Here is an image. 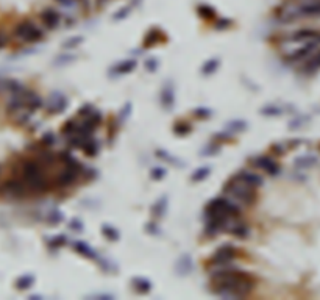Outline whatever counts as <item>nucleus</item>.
I'll return each instance as SVG.
<instances>
[{"instance_id":"14","label":"nucleus","mask_w":320,"mask_h":300,"mask_svg":"<svg viewBox=\"0 0 320 300\" xmlns=\"http://www.w3.org/2000/svg\"><path fill=\"white\" fill-rule=\"evenodd\" d=\"M67 108V99L60 94V92H53L49 99V103H47V111L50 114H58L63 113Z\"/></svg>"},{"instance_id":"24","label":"nucleus","mask_w":320,"mask_h":300,"mask_svg":"<svg viewBox=\"0 0 320 300\" xmlns=\"http://www.w3.org/2000/svg\"><path fill=\"white\" fill-rule=\"evenodd\" d=\"M33 285H34V277L31 274H25V275L19 277V279L16 280V288H17L19 291L30 290Z\"/></svg>"},{"instance_id":"42","label":"nucleus","mask_w":320,"mask_h":300,"mask_svg":"<svg viewBox=\"0 0 320 300\" xmlns=\"http://www.w3.org/2000/svg\"><path fill=\"white\" fill-rule=\"evenodd\" d=\"M81 41H83V38H81V36H77L75 39H70V41L64 42V47H66V49H69V47H77V45H78Z\"/></svg>"},{"instance_id":"10","label":"nucleus","mask_w":320,"mask_h":300,"mask_svg":"<svg viewBox=\"0 0 320 300\" xmlns=\"http://www.w3.org/2000/svg\"><path fill=\"white\" fill-rule=\"evenodd\" d=\"M252 163H253L255 167H258V169H261L263 172H266V174L270 175V177L280 174V164L272 156L259 155V156H256V158L252 159Z\"/></svg>"},{"instance_id":"30","label":"nucleus","mask_w":320,"mask_h":300,"mask_svg":"<svg viewBox=\"0 0 320 300\" xmlns=\"http://www.w3.org/2000/svg\"><path fill=\"white\" fill-rule=\"evenodd\" d=\"M317 163V159L314 156H302V158H297L295 159V164H297L299 167H311Z\"/></svg>"},{"instance_id":"4","label":"nucleus","mask_w":320,"mask_h":300,"mask_svg":"<svg viewBox=\"0 0 320 300\" xmlns=\"http://www.w3.org/2000/svg\"><path fill=\"white\" fill-rule=\"evenodd\" d=\"M223 192L234 202H241L245 205H252L256 200V188L250 186L236 177L228 180L223 186Z\"/></svg>"},{"instance_id":"20","label":"nucleus","mask_w":320,"mask_h":300,"mask_svg":"<svg viewBox=\"0 0 320 300\" xmlns=\"http://www.w3.org/2000/svg\"><path fill=\"white\" fill-rule=\"evenodd\" d=\"M303 71L308 72V74H313V72L320 71V50H319V52H314V53L311 55V58L305 63Z\"/></svg>"},{"instance_id":"37","label":"nucleus","mask_w":320,"mask_h":300,"mask_svg":"<svg viewBox=\"0 0 320 300\" xmlns=\"http://www.w3.org/2000/svg\"><path fill=\"white\" fill-rule=\"evenodd\" d=\"M245 129H247V122H244V121H236V122L228 124V130H233V132H242Z\"/></svg>"},{"instance_id":"46","label":"nucleus","mask_w":320,"mask_h":300,"mask_svg":"<svg viewBox=\"0 0 320 300\" xmlns=\"http://www.w3.org/2000/svg\"><path fill=\"white\" fill-rule=\"evenodd\" d=\"M99 3H105V2H108V0H97Z\"/></svg>"},{"instance_id":"45","label":"nucleus","mask_w":320,"mask_h":300,"mask_svg":"<svg viewBox=\"0 0 320 300\" xmlns=\"http://www.w3.org/2000/svg\"><path fill=\"white\" fill-rule=\"evenodd\" d=\"M70 228H72V230H78V232H80V230H83V227H81V222L78 221V219H75V221L70 222Z\"/></svg>"},{"instance_id":"44","label":"nucleus","mask_w":320,"mask_h":300,"mask_svg":"<svg viewBox=\"0 0 320 300\" xmlns=\"http://www.w3.org/2000/svg\"><path fill=\"white\" fill-rule=\"evenodd\" d=\"M8 34L5 33V31H0V49L2 47H5V45L8 44Z\"/></svg>"},{"instance_id":"38","label":"nucleus","mask_w":320,"mask_h":300,"mask_svg":"<svg viewBox=\"0 0 320 300\" xmlns=\"http://www.w3.org/2000/svg\"><path fill=\"white\" fill-rule=\"evenodd\" d=\"M55 143V135L53 133H44L42 135V138H41V144L42 146H45V147H50L52 144Z\"/></svg>"},{"instance_id":"17","label":"nucleus","mask_w":320,"mask_h":300,"mask_svg":"<svg viewBox=\"0 0 320 300\" xmlns=\"http://www.w3.org/2000/svg\"><path fill=\"white\" fill-rule=\"evenodd\" d=\"M74 250L78 252L80 255L86 257L88 260H97V261H100L99 253L94 250L89 244H86V242H83V241H75L74 242Z\"/></svg>"},{"instance_id":"23","label":"nucleus","mask_w":320,"mask_h":300,"mask_svg":"<svg viewBox=\"0 0 320 300\" xmlns=\"http://www.w3.org/2000/svg\"><path fill=\"white\" fill-rule=\"evenodd\" d=\"M133 286L135 291H138L139 294H147L152 291V283L147 279H142V277H138V279H133Z\"/></svg>"},{"instance_id":"22","label":"nucleus","mask_w":320,"mask_h":300,"mask_svg":"<svg viewBox=\"0 0 320 300\" xmlns=\"http://www.w3.org/2000/svg\"><path fill=\"white\" fill-rule=\"evenodd\" d=\"M161 103H162V107L167 108V110L175 103V94H173V89L170 86H165L161 91Z\"/></svg>"},{"instance_id":"39","label":"nucleus","mask_w":320,"mask_h":300,"mask_svg":"<svg viewBox=\"0 0 320 300\" xmlns=\"http://www.w3.org/2000/svg\"><path fill=\"white\" fill-rule=\"evenodd\" d=\"M150 175H152L153 180H161V178H164V175H165V170H164L162 167H155V169H152Z\"/></svg>"},{"instance_id":"19","label":"nucleus","mask_w":320,"mask_h":300,"mask_svg":"<svg viewBox=\"0 0 320 300\" xmlns=\"http://www.w3.org/2000/svg\"><path fill=\"white\" fill-rule=\"evenodd\" d=\"M135 67H136V61H135V60L121 61V63H117V64L111 69L110 74H113V75H116V77L125 75V74H130V72H132Z\"/></svg>"},{"instance_id":"1","label":"nucleus","mask_w":320,"mask_h":300,"mask_svg":"<svg viewBox=\"0 0 320 300\" xmlns=\"http://www.w3.org/2000/svg\"><path fill=\"white\" fill-rule=\"evenodd\" d=\"M212 293L220 297L239 299L250 294L255 288V279L248 274L234 266H220L211 275Z\"/></svg>"},{"instance_id":"2","label":"nucleus","mask_w":320,"mask_h":300,"mask_svg":"<svg viewBox=\"0 0 320 300\" xmlns=\"http://www.w3.org/2000/svg\"><path fill=\"white\" fill-rule=\"evenodd\" d=\"M20 175L33 194H44L50 189V183L44 174L41 159H23L20 163Z\"/></svg>"},{"instance_id":"5","label":"nucleus","mask_w":320,"mask_h":300,"mask_svg":"<svg viewBox=\"0 0 320 300\" xmlns=\"http://www.w3.org/2000/svg\"><path fill=\"white\" fill-rule=\"evenodd\" d=\"M14 36L23 42H38L44 38V31L33 20L25 19L14 27Z\"/></svg>"},{"instance_id":"27","label":"nucleus","mask_w":320,"mask_h":300,"mask_svg":"<svg viewBox=\"0 0 320 300\" xmlns=\"http://www.w3.org/2000/svg\"><path fill=\"white\" fill-rule=\"evenodd\" d=\"M81 150H83V152H85L88 156H96V155L99 153V144H97V141L91 136L89 140H88L85 144H83Z\"/></svg>"},{"instance_id":"7","label":"nucleus","mask_w":320,"mask_h":300,"mask_svg":"<svg viewBox=\"0 0 320 300\" xmlns=\"http://www.w3.org/2000/svg\"><path fill=\"white\" fill-rule=\"evenodd\" d=\"M2 191H3V194L9 195V197H14V199H20V197H23V195H27L30 192L27 183L23 180H19V178L6 180L3 183V186H2Z\"/></svg>"},{"instance_id":"28","label":"nucleus","mask_w":320,"mask_h":300,"mask_svg":"<svg viewBox=\"0 0 320 300\" xmlns=\"http://www.w3.org/2000/svg\"><path fill=\"white\" fill-rule=\"evenodd\" d=\"M165 208H167V199L162 197V199H160V200H158L155 205H153L152 213H153V216L160 217V216H164V213H165Z\"/></svg>"},{"instance_id":"31","label":"nucleus","mask_w":320,"mask_h":300,"mask_svg":"<svg viewBox=\"0 0 320 300\" xmlns=\"http://www.w3.org/2000/svg\"><path fill=\"white\" fill-rule=\"evenodd\" d=\"M219 67V61L217 60H209L205 63V66L201 67V74L203 75H211L212 72H216V69Z\"/></svg>"},{"instance_id":"40","label":"nucleus","mask_w":320,"mask_h":300,"mask_svg":"<svg viewBox=\"0 0 320 300\" xmlns=\"http://www.w3.org/2000/svg\"><path fill=\"white\" fill-rule=\"evenodd\" d=\"M194 113H195V116L200 119H208L211 116V110H208V108H198Z\"/></svg>"},{"instance_id":"47","label":"nucleus","mask_w":320,"mask_h":300,"mask_svg":"<svg viewBox=\"0 0 320 300\" xmlns=\"http://www.w3.org/2000/svg\"><path fill=\"white\" fill-rule=\"evenodd\" d=\"M0 174H2V169H0Z\"/></svg>"},{"instance_id":"41","label":"nucleus","mask_w":320,"mask_h":300,"mask_svg":"<svg viewBox=\"0 0 320 300\" xmlns=\"http://www.w3.org/2000/svg\"><path fill=\"white\" fill-rule=\"evenodd\" d=\"M231 24H233L231 19H219L216 25H217V28H228Z\"/></svg>"},{"instance_id":"6","label":"nucleus","mask_w":320,"mask_h":300,"mask_svg":"<svg viewBox=\"0 0 320 300\" xmlns=\"http://www.w3.org/2000/svg\"><path fill=\"white\" fill-rule=\"evenodd\" d=\"M236 257H238V249L233 247L231 244H225L214 252V255L209 258V263H211V266L220 268V266L231 264Z\"/></svg>"},{"instance_id":"21","label":"nucleus","mask_w":320,"mask_h":300,"mask_svg":"<svg viewBox=\"0 0 320 300\" xmlns=\"http://www.w3.org/2000/svg\"><path fill=\"white\" fill-rule=\"evenodd\" d=\"M197 13L200 17H203L206 20H212L217 17V13H216V8L211 6V5H206V3H200L197 6Z\"/></svg>"},{"instance_id":"43","label":"nucleus","mask_w":320,"mask_h":300,"mask_svg":"<svg viewBox=\"0 0 320 300\" xmlns=\"http://www.w3.org/2000/svg\"><path fill=\"white\" fill-rule=\"evenodd\" d=\"M146 67L149 69L150 72H153V71H155V69L158 67V61H157L155 58H150V60L146 61Z\"/></svg>"},{"instance_id":"16","label":"nucleus","mask_w":320,"mask_h":300,"mask_svg":"<svg viewBox=\"0 0 320 300\" xmlns=\"http://www.w3.org/2000/svg\"><path fill=\"white\" fill-rule=\"evenodd\" d=\"M234 177L241 181H244V183H247V184H250V186H253V188H259L261 184H263V177L255 174V172H250V170H241Z\"/></svg>"},{"instance_id":"13","label":"nucleus","mask_w":320,"mask_h":300,"mask_svg":"<svg viewBox=\"0 0 320 300\" xmlns=\"http://www.w3.org/2000/svg\"><path fill=\"white\" fill-rule=\"evenodd\" d=\"M225 232L231 233L233 236H236L238 239H247L250 236V227L244 222H239V221H233L230 219L227 227H225Z\"/></svg>"},{"instance_id":"29","label":"nucleus","mask_w":320,"mask_h":300,"mask_svg":"<svg viewBox=\"0 0 320 300\" xmlns=\"http://www.w3.org/2000/svg\"><path fill=\"white\" fill-rule=\"evenodd\" d=\"M209 174H211V167H208V166L200 167V169H197L194 174H192L191 180L192 181H201V180H205Z\"/></svg>"},{"instance_id":"15","label":"nucleus","mask_w":320,"mask_h":300,"mask_svg":"<svg viewBox=\"0 0 320 300\" xmlns=\"http://www.w3.org/2000/svg\"><path fill=\"white\" fill-rule=\"evenodd\" d=\"M78 175H80L78 170H75V169H72V167H66V166H64V170L60 172V174H58V177H56V186H58V188L70 186V184H72V183L77 180Z\"/></svg>"},{"instance_id":"11","label":"nucleus","mask_w":320,"mask_h":300,"mask_svg":"<svg viewBox=\"0 0 320 300\" xmlns=\"http://www.w3.org/2000/svg\"><path fill=\"white\" fill-rule=\"evenodd\" d=\"M55 3L61 8L63 19L67 22H75V17L80 11H83L78 0H55Z\"/></svg>"},{"instance_id":"18","label":"nucleus","mask_w":320,"mask_h":300,"mask_svg":"<svg viewBox=\"0 0 320 300\" xmlns=\"http://www.w3.org/2000/svg\"><path fill=\"white\" fill-rule=\"evenodd\" d=\"M23 94V99H25V105H27V110L31 113V111H36L42 107V99L36 94V92L33 91H28L25 89L22 92Z\"/></svg>"},{"instance_id":"12","label":"nucleus","mask_w":320,"mask_h":300,"mask_svg":"<svg viewBox=\"0 0 320 300\" xmlns=\"http://www.w3.org/2000/svg\"><path fill=\"white\" fill-rule=\"evenodd\" d=\"M289 42H310V41H320V30L317 28H300L291 33L286 38Z\"/></svg>"},{"instance_id":"3","label":"nucleus","mask_w":320,"mask_h":300,"mask_svg":"<svg viewBox=\"0 0 320 300\" xmlns=\"http://www.w3.org/2000/svg\"><path fill=\"white\" fill-rule=\"evenodd\" d=\"M241 213V206L233 199L216 197L206 205V219H220L227 221L230 217H236Z\"/></svg>"},{"instance_id":"26","label":"nucleus","mask_w":320,"mask_h":300,"mask_svg":"<svg viewBox=\"0 0 320 300\" xmlns=\"http://www.w3.org/2000/svg\"><path fill=\"white\" fill-rule=\"evenodd\" d=\"M161 39H162V33H161L158 28H153V30H150V31L147 33L146 41H144V45H146V47H152V45L158 44Z\"/></svg>"},{"instance_id":"32","label":"nucleus","mask_w":320,"mask_h":300,"mask_svg":"<svg viewBox=\"0 0 320 300\" xmlns=\"http://www.w3.org/2000/svg\"><path fill=\"white\" fill-rule=\"evenodd\" d=\"M102 233L108 238V239H113V241H117L119 239V232H117L116 228H113L111 225H103L102 227Z\"/></svg>"},{"instance_id":"9","label":"nucleus","mask_w":320,"mask_h":300,"mask_svg":"<svg viewBox=\"0 0 320 300\" xmlns=\"http://www.w3.org/2000/svg\"><path fill=\"white\" fill-rule=\"evenodd\" d=\"M319 45H320V41H310V42H305L303 47H300V49H297V50L291 52V53H289L284 60L289 61V63H299V61H303V60H306L308 56H311V55L319 49Z\"/></svg>"},{"instance_id":"36","label":"nucleus","mask_w":320,"mask_h":300,"mask_svg":"<svg viewBox=\"0 0 320 300\" xmlns=\"http://www.w3.org/2000/svg\"><path fill=\"white\" fill-rule=\"evenodd\" d=\"M173 132H175L176 135L183 136V135H186V133L191 132V125H189V124H176V125L173 127Z\"/></svg>"},{"instance_id":"35","label":"nucleus","mask_w":320,"mask_h":300,"mask_svg":"<svg viewBox=\"0 0 320 300\" xmlns=\"http://www.w3.org/2000/svg\"><path fill=\"white\" fill-rule=\"evenodd\" d=\"M261 113L266 114V116H278V114L283 113V108L277 107V105H269V107H264L263 110H261Z\"/></svg>"},{"instance_id":"33","label":"nucleus","mask_w":320,"mask_h":300,"mask_svg":"<svg viewBox=\"0 0 320 300\" xmlns=\"http://www.w3.org/2000/svg\"><path fill=\"white\" fill-rule=\"evenodd\" d=\"M63 214L58 211V210H53V211H50L49 214H47V222L49 224H53V225H56V224H60L61 221H63Z\"/></svg>"},{"instance_id":"34","label":"nucleus","mask_w":320,"mask_h":300,"mask_svg":"<svg viewBox=\"0 0 320 300\" xmlns=\"http://www.w3.org/2000/svg\"><path fill=\"white\" fill-rule=\"evenodd\" d=\"M66 242H67V238H66L64 235H58V236H55V238H52V239L49 241V247H52V249H58V247L64 246Z\"/></svg>"},{"instance_id":"8","label":"nucleus","mask_w":320,"mask_h":300,"mask_svg":"<svg viewBox=\"0 0 320 300\" xmlns=\"http://www.w3.org/2000/svg\"><path fill=\"white\" fill-rule=\"evenodd\" d=\"M39 19L44 24L45 28L49 30H55L61 25V22L64 20L63 19V13L61 11H58L55 8H44L41 13H39Z\"/></svg>"},{"instance_id":"25","label":"nucleus","mask_w":320,"mask_h":300,"mask_svg":"<svg viewBox=\"0 0 320 300\" xmlns=\"http://www.w3.org/2000/svg\"><path fill=\"white\" fill-rule=\"evenodd\" d=\"M176 271H178L180 275H187L189 272L192 271V260L189 255L181 257V260L176 263Z\"/></svg>"}]
</instances>
